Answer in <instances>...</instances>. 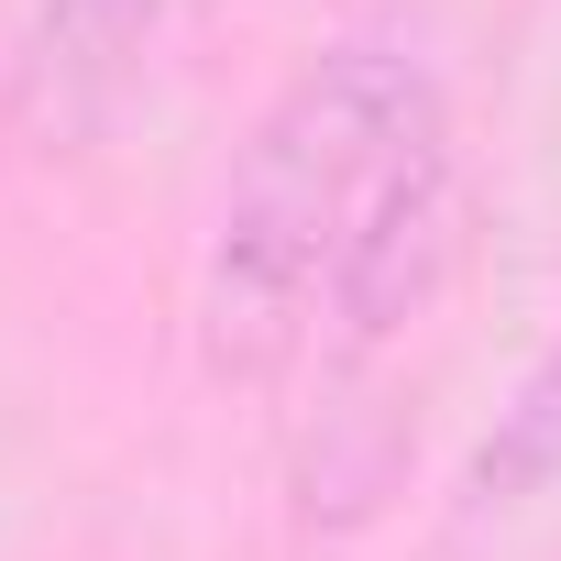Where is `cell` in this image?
I'll list each match as a JSON object with an SVG mask.
<instances>
[{"label": "cell", "mask_w": 561, "mask_h": 561, "mask_svg": "<svg viewBox=\"0 0 561 561\" xmlns=\"http://www.w3.org/2000/svg\"><path fill=\"white\" fill-rule=\"evenodd\" d=\"M419 122H440V78L408 34H342L253 111V133L220 176V209H209V264H198L209 375L264 386L309 353L342 231Z\"/></svg>", "instance_id": "1"}, {"label": "cell", "mask_w": 561, "mask_h": 561, "mask_svg": "<svg viewBox=\"0 0 561 561\" xmlns=\"http://www.w3.org/2000/svg\"><path fill=\"white\" fill-rule=\"evenodd\" d=\"M451 264H462V154H451V111L419 122L386 176L364 187L353 231H342V264H331V342L342 353H375L397 342L440 287H451Z\"/></svg>", "instance_id": "2"}, {"label": "cell", "mask_w": 561, "mask_h": 561, "mask_svg": "<svg viewBox=\"0 0 561 561\" xmlns=\"http://www.w3.org/2000/svg\"><path fill=\"white\" fill-rule=\"evenodd\" d=\"M165 0H34L23 12V122L45 144H89L154 56Z\"/></svg>", "instance_id": "3"}, {"label": "cell", "mask_w": 561, "mask_h": 561, "mask_svg": "<svg viewBox=\"0 0 561 561\" xmlns=\"http://www.w3.org/2000/svg\"><path fill=\"white\" fill-rule=\"evenodd\" d=\"M561 484V342L517 375V397L495 408V430L473 440V462H462V495L484 506V517H506V506H539Z\"/></svg>", "instance_id": "4"}]
</instances>
